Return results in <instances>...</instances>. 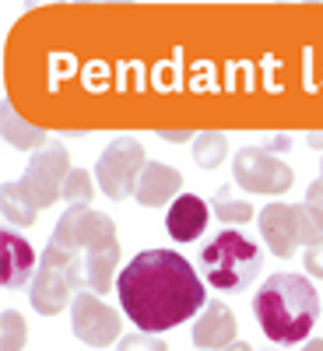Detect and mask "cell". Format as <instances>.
I'll use <instances>...</instances> for the list:
<instances>
[{"label":"cell","instance_id":"obj_11","mask_svg":"<svg viewBox=\"0 0 323 351\" xmlns=\"http://www.w3.org/2000/svg\"><path fill=\"white\" fill-rule=\"evenodd\" d=\"M208 218H211L208 200H200L197 193H180L165 215V232L176 243H197V236L208 228Z\"/></svg>","mask_w":323,"mask_h":351},{"label":"cell","instance_id":"obj_20","mask_svg":"<svg viewBox=\"0 0 323 351\" xmlns=\"http://www.w3.org/2000/svg\"><path fill=\"white\" fill-rule=\"evenodd\" d=\"M116 351H165V341L155 337V334H127L120 337V344H116Z\"/></svg>","mask_w":323,"mask_h":351},{"label":"cell","instance_id":"obj_2","mask_svg":"<svg viewBox=\"0 0 323 351\" xmlns=\"http://www.w3.org/2000/svg\"><path fill=\"white\" fill-rule=\"evenodd\" d=\"M253 316L274 344H302L320 319V295L302 274H271L253 295Z\"/></svg>","mask_w":323,"mask_h":351},{"label":"cell","instance_id":"obj_10","mask_svg":"<svg viewBox=\"0 0 323 351\" xmlns=\"http://www.w3.org/2000/svg\"><path fill=\"white\" fill-rule=\"evenodd\" d=\"M239 324H236V313H232L225 302H208L204 313L197 316L193 324V344L197 351H228L236 344Z\"/></svg>","mask_w":323,"mask_h":351},{"label":"cell","instance_id":"obj_15","mask_svg":"<svg viewBox=\"0 0 323 351\" xmlns=\"http://www.w3.org/2000/svg\"><path fill=\"white\" fill-rule=\"evenodd\" d=\"M4 123H0V130H4V137H8V144H14V148H21V152H28V148H39V144L46 141V130H39V127H21L18 123V116H14V109H11V102H4ZM43 152V148H39Z\"/></svg>","mask_w":323,"mask_h":351},{"label":"cell","instance_id":"obj_8","mask_svg":"<svg viewBox=\"0 0 323 351\" xmlns=\"http://www.w3.org/2000/svg\"><path fill=\"white\" fill-rule=\"evenodd\" d=\"M71 155L64 144H53V148H43L28 158V169L21 176V186L25 193L39 204V211L56 204V197H64V186H67V176H71Z\"/></svg>","mask_w":323,"mask_h":351},{"label":"cell","instance_id":"obj_22","mask_svg":"<svg viewBox=\"0 0 323 351\" xmlns=\"http://www.w3.org/2000/svg\"><path fill=\"white\" fill-rule=\"evenodd\" d=\"M302 263H306V271H309L313 278H323V243L309 246L306 256H302Z\"/></svg>","mask_w":323,"mask_h":351},{"label":"cell","instance_id":"obj_7","mask_svg":"<svg viewBox=\"0 0 323 351\" xmlns=\"http://www.w3.org/2000/svg\"><path fill=\"white\" fill-rule=\"evenodd\" d=\"M232 176L236 183L250 193H288L291 183H296V172H291L281 158H274L267 148H239L236 158H232Z\"/></svg>","mask_w":323,"mask_h":351},{"label":"cell","instance_id":"obj_13","mask_svg":"<svg viewBox=\"0 0 323 351\" xmlns=\"http://www.w3.org/2000/svg\"><path fill=\"white\" fill-rule=\"evenodd\" d=\"M39 260L28 246V239H21L18 232H4V288H21L28 285V274L36 278Z\"/></svg>","mask_w":323,"mask_h":351},{"label":"cell","instance_id":"obj_12","mask_svg":"<svg viewBox=\"0 0 323 351\" xmlns=\"http://www.w3.org/2000/svg\"><path fill=\"white\" fill-rule=\"evenodd\" d=\"M183 190V176L180 169H172L165 162H148L137 180V204L141 208H158V204H165L172 193Z\"/></svg>","mask_w":323,"mask_h":351},{"label":"cell","instance_id":"obj_25","mask_svg":"<svg viewBox=\"0 0 323 351\" xmlns=\"http://www.w3.org/2000/svg\"><path fill=\"white\" fill-rule=\"evenodd\" d=\"M165 141H187V134H169V130H158Z\"/></svg>","mask_w":323,"mask_h":351},{"label":"cell","instance_id":"obj_6","mask_svg":"<svg viewBox=\"0 0 323 351\" xmlns=\"http://www.w3.org/2000/svg\"><path fill=\"white\" fill-rule=\"evenodd\" d=\"M148 158H144V148L137 137H112L106 144V152L99 155L95 162V180H99V190L109 197V200H127L137 193V180Z\"/></svg>","mask_w":323,"mask_h":351},{"label":"cell","instance_id":"obj_9","mask_svg":"<svg viewBox=\"0 0 323 351\" xmlns=\"http://www.w3.org/2000/svg\"><path fill=\"white\" fill-rule=\"evenodd\" d=\"M71 330L88 348H109L120 337V316L92 291H77L71 302Z\"/></svg>","mask_w":323,"mask_h":351},{"label":"cell","instance_id":"obj_26","mask_svg":"<svg viewBox=\"0 0 323 351\" xmlns=\"http://www.w3.org/2000/svg\"><path fill=\"white\" fill-rule=\"evenodd\" d=\"M228 351H253V348H250V344H243V341H236V344H232Z\"/></svg>","mask_w":323,"mask_h":351},{"label":"cell","instance_id":"obj_24","mask_svg":"<svg viewBox=\"0 0 323 351\" xmlns=\"http://www.w3.org/2000/svg\"><path fill=\"white\" fill-rule=\"evenodd\" d=\"M299 351H323V341H316V337H309V344H302Z\"/></svg>","mask_w":323,"mask_h":351},{"label":"cell","instance_id":"obj_21","mask_svg":"<svg viewBox=\"0 0 323 351\" xmlns=\"http://www.w3.org/2000/svg\"><path fill=\"white\" fill-rule=\"evenodd\" d=\"M302 204H306V211L316 218V225L323 228V176L309 183V190H306V200H302Z\"/></svg>","mask_w":323,"mask_h":351},{"label":"cell","instance_id":"obj_14","mask_svg":"<svg viewBox=\"0 0 323 351\" xmlns=\"http://www.w3.org/2000/svg\"><path fill=\"white\" fill-rule=\"evenodd\" d=\"M0 211H4V218L11 225H32L39 218V204L25 193L21 183H4L0 186Z\"/></svg>","mask_w":323,"mask_h":351},{"label":"cell","instance_id":"obj_27","mask_svg":"<svg viewBox=\"0 0 323 351\" xmlns=\"http://www.w3.org/2000/svg\"><path fill=\"white\" fill-rule=\"evenodd\" d=\"M320 169H323V162H320Z\"/></svg>","mask_w":323,"mask_h":351},{"label":"cell","instance_id":"obj_3","mask_svg":"<svg viewBox=\"0 0 323 351\" xmlns=\"http://www.w3.org/2000/svg\"><path fill=\"white\" fill-rule=\"evenodd\" d=\"M84 253V288L92 295L112 291V271L120 263V239L109 215L92 208H67L64 218L56 221Z\"/></svg>","mask_w":323,"mask_h":351},{"label":"cell","instance_id":"obj_18","mask_svg":"<svg viewBox=\"0 0 323 351\" xmlns=\"http://www.w3.org/2000/svg\"><path fill=\"white\" fill-rule=\"evenodd\" d=\"M95 172H84V169H74L67 176V186H64V200L71 204V208H88L95 197V183H92Z\"/></svg>","mask_w":323,"mask_h":351},{"label":"cell","instance_id":"obj_5","mask_svg":"<svg viewBox=\"0 0 323 351\" xmlns=\"http://www.w3.org/2000/svg\"><path fill=\"white\" fill-rule=\"evenodd\" d=\"M256 221H260V236L267 243V250L281 260H288L299 246L309 250L323 243V228L306 211V204H267Z\"/></svg>","mask_w":323,"mask_h":351},{"label":"cell","instance_id":"obj_23","mask_svg":"<svg viewBox=\"0 0 323 351\" xmlns=\"http://www.w3.org/2000/svg\"><path fill=\"white\" fill-rule=\"evenodd\" d=\"M288 144H291V137H288V134H281V137H274V141H271V152H288Z\"/></svg>","mask_w":323,"mask_h":351},{"label":"cell","instance_id":"obj_1","mask_svg":"<svg viewBox=\"0 0 323 351\" xmlns=\"http://www.w3.org/2000/svg\"><path fill=\"white\" fill-rule=\"evenodd\" d=\"M116 291L141 334L172 330L208 306V288L197 278L193 263L172 250L137 253L116 278Z\"/></svg>","mask_w":323,"mask_h":351},{"label":"cell","instance_id":"obj_16","mask_svg":"<svg viewBox=\"0 0 323 351\" xmlns=\"http://www.w3.org/2000/svg\"><path fill=\"white\" fill-rule=\"evenodd\" d=\"M211 208H215V215H218L225 225H243V221L253 218V208H250L243 197L232 193V186H218V190H215Z\"/></svg>","mask_w":323,"mask_h":351},{"label":"cell","instance_id":"obj_19","mask_svg":"<svg viewBox=\"0 0 323 351\" xmlns=\"http://www.w3.org/2000/svg\"><path fill=\"white\" fill-rule=\"evenodd\" d=\"M25 344V324L14 309H8L0 316V351H21Z\"/></svg>","mask_w":323,"mask_h":351},{"label":"cell","instance_id":"obj_17","mask_svg":"<svg viewBox=\"0 0 323 351\" xmlns=\"http://www.w3.org/2000/svg\"><path fill=\"white\" fill-rule=\"evenodd\" d=\"M225 148H228V144H225V134L208 130V134H200L197 144H193V162L204 165V169H215V165H222Z\"/></svg>","mask_w":323,"mask_h":351},{"label":"cell","instance_id":"obj_4","mask_svg":"<svg viewBox=\"0 0 323 351\" xmlns=\"http://www.w3.org/2000/svg\"><path fill=\"white\" fill-rule=\"evenodd\" d=\"M200 274L211 288L218 291H246L253 285V278L263 271V253L260 246L243 236L236 228L218 232L215 239H208L200 246Z\"/></svg>","mask_w":323,"mask_h":351}]
</instances>
